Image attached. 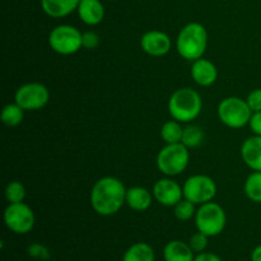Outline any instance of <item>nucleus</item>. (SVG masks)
Returning <instances> with one entry per match:
<instances>
[{"instance_id":"obj_1","label":"nucleus","mask_w":261,"mask_h":261,"mask_svg":"<svg viewBox=\"0 0 261 261\" xmlns=\"http://www.w3.org/2000/svg\"><path fill=\"white\" fill-rule=\"evenodd\" d=\"M126 190L122 181L112 176H105L96 181L91 190L92 209L98 216L110 217L120 212L124 206Z\"/></svg>"},{"instance_id":"obj_2","label":"nucleus","mask_w":261,"mask_h":261,"mask_svg":"<svg viewBox=\"0 0 261 261\" xmlns=\"http://www.w3.org/2000/svg\"><path fill=\"white\" fill-rule=\"evenodd\" d=\"M208 47V32L201 23L191 22L181 28L176 38L178 55L188 61L203 58Z\"/></svg>"},{"instance_id":"obj_3","label":"nucleus","mask_w":261,"mask_h":261,"mask_svg":"<svg viewBox=\"0 0 261 261\" xmlns=\"http://www.w3.org/2000/svg\"><path fill=\"white\" fill-rule=\"evenodd\" d=\"M203 99L199 92L190 87L178 88L168 99V112L173 120L189 124L200 115Z\"/></svg>"},{"instance_id":"obj_4","label":"nucleus","mask_w":261,"mask_h":261,"mask_svg":"<svg viewBox=\"0 0 261 261\" xmlns=\"http://www.w3.org/2000/svg\"><path fill=\"white\" fill-rule=\"evenodd\" d=\"M190 162L189 148L182 143L167 144L158 152L157 167L168 177L178 176L188 168Z\"/></svg>"},{"instance_id":"obj_5","label":"nucleus","mask_w":261,"mask_h":261,"mask_svg":"<svg viewBox=\"0 0 261 261\" xmlns=\"http://www.w3.org/2000/svg\"><path fill=\"white\" fill-rule=\"evenodd\" d=\"M217 114L222 124L231 129L245 127L249 125L252 116V111L247 105L246 99L234 96L222 99L217 109Z\"/></svg>"},{"instance_id":"obj_6","label":"nucleus","mask_w":261,"mask_h":261,"mask_svg":"<svg viewBox=\"0 0 261 261\" xmlns=\"http://www.w3.org/2000/svg\"><path fill=\"white\" fill-rule=\"evenodd\" d=\"M195 224L198 231L208 237L218 236L226 228L227 214L219 204L209 201L199 206L196 211Z\"/></svg>"},{"instance_id":"obj_7","label":"nucleus","mask_w":261,"mask_h":261,"mask_svg":"<svg viewBox=\"0 0 261 261\" xmlns=\"http://www.w3.org/2000/svg\"><path fill=\"white\" fill-rule=\"evenodd\" d=\"M82 36L83 33L73 25H56L48 35V45L59 55H74L83 47Z\"/></svg>"},{"instance_id":"obj_8","label":"nucleus","mask_w":261,"mask_h":261,"mask_svg":"<svg viewBox=\"0 0 261 261\" xmlns=\"http://www.w3.org/2000/svg\"><path fill=\"white\" fill-rule=\"evenodd\" d=\"M184 198L195 205L213 201L217 195V184L211 176L194 175L185 181L182 186Z\"/></svg>"},{"instance_id":"obj_9","label":"nucleus","mask_w":261,"mask_h":261,"mask_svg":"<svg viewBox=\"0 0 261 261\" xmlns=\"http://www.w3.org/2000/svg\"><path fill=\"white\" fill-rule=\"evenodd\" d=\"M4 223L8 229L15 234H27L35 227L36 217L31 206L27 204H8L4 211Z\"/></svg>"},{"instance_id":"obj_10","label":"nucleus","mask_w":261,"mask_h":261,"mask_svg":"<svg viewBox=\"0 0 261 261\" xmlns=\"http://www.w3.org/2000/svg\"><path fill=\"white\" fill-rule=\"evenodd\" d=\"M48 101H50V92L47 87L37 82L23 84L14 94V102L19 105L24 111H37L43 109Z\"/></svg>"},{"instance_id":"obj_11","label":"nucleus","mask_w":261,"mask_h":261,"mask_svg":"<svg viewBox=\"0 0 261 261\" xmlns=\"http://www.w3.org/2000/svg\"><path fill=\"white\" fill-rule=\"evenodd\" d=\"M140 47L147 55L161 58L170 53L172 47V41L170 36L162 31H148L140 38Z\"/></svg>"},{"instance_id":"obj_12","label":"nucleus","mask_w":261,"mask_h":261,"mask_svg":"<svg viewBox=\"0 0 261 261\" xmlns=\"http://www.w3.org/2000/svg\"><path fill=\"white\" fill-rule=\"evenodd\" d=\"M153 198L163 206H175L184 199V190L172 178H161L153 185Z\"/></svg>"},{"instance_id":"obj_13","label":"nucleus","mask_w":261,"mask_h":261,"mask_svg":"<svg viewBox=\"0 0 261 261\" xmlns=\"http://www.w3.org/2000/svg\"><path fill=\"white\" fill-rule=\"evenodd\" d=\"M190 74L191 78L198 86L209 87L216 83L217 78H218V69L211 60L200 58L193 61Z\"/></svg>"},{"instance_id":"obj_14","label":"nucleus","mask_w":261,"mask_h":261,"mask_svg":"<svg viewBox=\"0 0 261 261\" xmlns=\"http://www.w3.org/2000/svg\"><path fill=\"white\" fill-rule=\"evenodd\" d=\"M76 13L84 24L93 27L103 20L105 7L101 0H81Z\"/></svg>"},{"instance_id":"obj_15","label":"nucleus","mask_w":261,"mask_h":261,"mask_svg":"<svg viewBox=\"0 0 261 261\" xmlns=\"http://www.w3.org/2000/svg\"><path fill=\"white\" fill-rule=\"evenodd\" d=\"M241 157L245 165L252 171H261V137L254 135L242 143Z\"/></svg>"},{"instance_id":"obj_16","label":"nucleus","mask_w":261,"mask_h":261,"mask_svg":"<svg viewBox=\"0 0 261 261\" xmlns=\"http://www.w3.org/2000/svg\"><path fill=\"white\" fill-rule=\"evenodd\" d=\"M81 0H41V8L51 18L68 17L78 9Z\"/></svg>"},{"instance_id":"obj_17","label":"nucleus","mask_w":261,"mask_h":261,"mask_svg":"<svg viewBox=\"0 0 261 261\" xmlns=\"http://www.w3.org/2000/svg\"><path fill=\"white\" fill-rule=\"evenodd\" d=\"M153 200V194L142 186H134L126 190L125 203L130 209L135 212H145L150 208Z\"/></svg>"},{"instance_id":"obj_18","label":"nucleus","mask_w":261,"mask_h":261,"mask_svg":"<svg viewBox=\"0 0 261 261\" xmlns=\"http://www.w3.org/2000/svg\"><path fill=\"white\" fill-rule=\"evenodd\" d=\"M165 261H194V251L190 245L178 240L170 241L163 249Z\"/></svg>"},{"instance_id":"obj_19","label":"nucleus","mask_w":261,"mask_h":261,"mask_svg":"<svg viewBox=\"0 0 261 261\" xmlns=\"http://www.w3.org/2000/svg\"><path fill=\"white\" fill-rule=\"evenodd\" d=\"M122 261H155L154 250L145 242H137L125 251Z\"/></svg>"},{"instance_id":"obj_20","label":"nucleus","mask_w":261,"mask_h":261,"mask_svg":"<svg viewBox=\"0 0 261 261\" xmlns=\"http://www.w3.org/2000/svg\"><path fill=\"white\" fill-rule=\"evenodd\" d=\"M182 122L177 120H171V121L165 122L161 127V138L166 144H175V143H181L184 134Z\"/></svg>"},{"instance_id":"obj_21","label":"nucleus","mask_w":261,"mask_h":261,"mask_svg":"<svg viewBox=\"0 0 261 261\" xmlns=\"http://www.w3.org/2000/svg\"><path fill=\"white\" fill-rule=\"evenodd\" d=\"M24 117V110L18 103H8L2 110V121L5 126L14 127L22 124Z\"/></svg>"},{"instance_id":"obj_22","label":"nucleus","mask_w":261,"mask_h":261,"mask_svg":"<svg viewBox=\"0 0 261 261\" xmlns=\"http://www.w3.org/2000/svg\"><path fill=\"white\" fill-rule=\"evenodd\" d=\"M244 191L249 200L261 204V171H254L249 175L245 181Z\"/></svg>"},{"instance_id":"obj_23","label":"nucleus","mask_w":261,"mask_h":261,"mask_svg":"<svg viewBox=\"0 0 261 261\" xmlns=\"http://www.w3.org/2000/svg\"><path fill=\"white\" fill-rule=\"evenodd\" d=\"M204 132L200 126L198 125H188V126L184 127V134L181 143H182L185 147H188L189 149H193V148L199 147L201 145V143L204 142Z\"/></svg>"},{"instance_id":"obj_24","label":"nucleus","mask_w":261,"mask_h":261,"mask_svg":"<svg viewBox=\"0 0 261 261\" xmlns=\"http://www.w3.org/2000/svg\"><path fill=\"white\" fill-rule=\"evenodd\" d=\"M173 214H175V217L180 222L190 221V219L195 218V204L184 198L182 200H180L175 206H173Z\"/></svg>"},{"instance_id":"obj_25","label":"nucleus","mask_w":261,"mask_h":261,"mask_svg":"<svg viewBox=\"0 0 261 261\" xmlns=\"http://www.w3.org/2000/svg\"><path fill=\"white\" fill-rule=\"evenodd\" d=\"M5 199L9 204L22 203L25 199V188L19 181H10L5 188Z\"/></svg>"},{"instance_id":"obj_26","label":"nucleus","mask_w":261,"mask_h":261,"mask_svg":"<svg viewBox=\"0 0 261 261\" xmlns=\"http://www.w3.org/2000/svg\"><path fill=\"white\" fill-rule=\"evenodd\" d=\"M208 239L209 237L206 234H204L203 232H196L193 236L190 237V241H189V245L193 249L194 252H200L205 251V249L208 247Z\"/></svg>"},{"instance_id":"obj_27","label":"nucleus","mask_w":261,"mask_h":261,"mask_svg":"<svg viewBox=\"0 0 261 261\" xmlns=\"http://www.w3.org/2000/svg\"><path fill=\"white\" fill-rule=\"evenodd\" d=\"M27 254L33 259L38 260H47L50 257V251L47 250V247L41 244L30 245L27 249Z\"/></svg>"},{"instance_id":"obj_28","label":"nucleus","mask_w":261,"mask_h":261,"mask_svg":"<svg viewBox=\"0 0 261 261\" xmlns=\"http://www.w3.org/2000/svg\"><path fill=\"white\" fill-rule=\"evenodd\" d=\"M82 41H83V47L87 48V50H94L99 46V36L97 35L94 31H87V32H83V36H82Z\"/></svg>"},{"instance_id":"obj_29","label":"nucleus","mask_w":261,"mask_h":261,"mask_svg":"<svg viewBox=\"0 0 261 261\" xmlns=\"http://www.w3.org/2000/svg\"><path fill=\"white\" fill-rule=\"evenodd\" d=\"M246 102L252 112L261 111V88H256L250 92L246 98Z\"/></svg>"},{"instance_id":"obj_30","label":"nucleus","mask_w":261,"mask_h":261,"mask_svg":"<svg viewBox=\"0 0 261 261\" xmlns=\"http://www.w3.org/2000/svg\"><path fill=\"white\" fill-rule=\"evenodd\" d=\"M249 126L254 135H259L261 137V111L252 112V116L250 119Z\"/></svg>"},{"instance_id":"obj_31","label":"nucleus","mask_w":261,"mask_h":261,"mask_svg":"<svg viewBox=\"0 0 261 261\" xmlns=\"http://www.w3.org/2000/svg\"><path fill=\"white\" fill-rule=\"evenodd\" d=\"M194 261H223L221 257L217 254H213V252H200L195 256Z\"/></svg>"},{"instance_id":"obj_32","label":"nucleus","mask_w":261,"mask_h":261,"mask_svg":"<svg viewBox=\"0 0 261 261\" xmlns=\"http://www.w3.org/2000/svg\"><path fill=\"white\" fill-rule=\"evenodd\" d=\"M251 261H261V245L255 247L251 252Z\"/></svg>"}]
</instances>
